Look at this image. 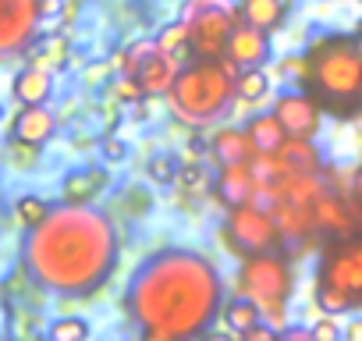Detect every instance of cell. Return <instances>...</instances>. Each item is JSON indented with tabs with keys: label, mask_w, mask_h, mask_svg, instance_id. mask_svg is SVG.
<instances>
[{
	"label": "cell",
	"mask_w": 362,
	"mask_h": 341,
	"mask_svg": "<svg viewBox=\"0 0 362 341\" xmlns=\"http://www.w3.org/2000/svg\"><path fill=\"white\" fill-rule=\"evenodd\" d=\"M344 337H348V341H362V316H351V320L344 323Z\"/></svg>",
	"instance_id": "74e56055"
},
{
	"label": "cell",
	"mask_w": 362,
	"mask_h": 341,
	"mask_svg": "<svg viewBox=\"0 0 362 341\" xmlns=\"http://www.w3.org/2000/svg\"><path fill=\"white\" fill-rule=\"evenodd\" d=\"M40 25L36 0H0V57L33 47Z\"/></svg>",
	"instance_id": "30bf717a"
},
{
	"label": "cell",
	"mask_w": 362,
	"mask_h": 341,
	"mask_svg": "<svg viewBox=\"0 0 362 341\" xmlns=\"http://www.w3.org/2000/svg\"><path fill=\"white\" fill-rule=\"evenodd\" d=\"M313 214H316V228H320L327 238H341V235H355V231H358V217H355V210H351L348 192L327 189V192L313 203Z\"/></svg>",
	"instance_id": "7c38bea8"
},
{
	"label": "cell",
	"mask_w": 362,
	"mask_h": 341,
	"mask_svg": "<svg viewBox=\"0 0 362 341\" xmlns=\"http://www.w3.org/2000/svg\"><path fill=\"white\" fill-rule=\"evenodd\" d=\"M355 40H358V50H362V36H355Z\"/></svg>",
	"instance_id": "ab89813d"
},
{
	"label": "cell",
	"mask_w": 362,
	"mask_h": 341,
	"mask_svg": "<svg viewBox=\"0 0 362 341\" xmlns=\"http://www.w3.org/2000/svg\"><path fill=\"white\" fill-rule=\"evenodd\" d=\"M270 110L281 117L284 132H288V135H298V139H316L320 128H323V117H327L323 103H320L309 89H302V86L281 89V93L274 96V107H270Z\"/></svg>",
	"instance_id": "9c48e42d"
},
{
	"label": "cell",
	"mask_w": 362,
	"mask_h": 341,
	"mask_svg": "<svg viewBox=\"0 0 362 341\" xmlns=\"http://www.w3.org/2000/svg\"><path fill=\"white\" fill-rule=\"evenodd\" d=\"M100 153H103V160H107V163H121V160L128 156V146H124V139L107 135V139L100 142Z\"/></svg>",
	"instance_id": "836d02e7"
},
{
	"label": "cell",
	"mask_w": 362,
	"mask_h": 341,
	"mask_svg": "<svg viewBox=\"0 0 362 341\" xmlns=\"http://www.w3.org/2000/svg\"><path fill=\"white\" fill-rule=\"evenodd\" d=\"M11 93H15V100L22 107H29V103H50V96H54V71H47L40 64H29V68H22L15 75Z\"/></svg>",
	"instance_id": "ffe728a7"
},
{
	"label": "cell",
	"mask_w": 362,
	"mask_h": 341,
	"mask_svg": "<svg viewBox=\"0 0 362 341\" xmlns=\"http://www.w3.org/2000/svg\"><path fill=\"white\" fill-rule=\"evenodd\" d=\"M170 117L185 128H206L235 107V75L217 61H189L167 93Z\"/></svg>",
	"instance_id": "277c9868"
},
{
	"label": "cell",
	"mask_w": 362,
	"mask_h": 341,
	"mask_svg": "<svg viewBox=\"0 0 362 341\" xmlns=\"http://www.w3.org/2000/svg\"><path fill=\"white\" fill-rule=\"evenodd\" d=\"M174 185H181L185 192H210L214 189V178L206 175L199 163H181V175H177Z\"/></svg>",
	"instance_id": "f546056e"
},
{
	"label": "cell",
	"mask_w": 362,
	"mask_h": 341,
	"mask_svg": "<svg viewBox=\"0 0 362 341\" xmlns=\"http://www.w3.org/2000/svg\"><path fill=\"white\" fill-rule=\"evenodd\" d=\"M277 160H281L284 175H305V170H323L327 167V156H323L320 142L316 139H298V135H288L281 142Z\"/></svg>",
	"instance_id": "2e32d148"
},
{
	"label": "cell",
	"mask_w": 362,
	"mask_h": 341,
	"mask_svg": "<svg viewBox=\"0 0 362 341\" xmlns=\"http://www.w3.org/2000/svg\"><path fill=\"white\" fill-rule=\"evenodd\" d=\"M89 320H82V316H61V320H54L50 327H47V334L54 337V341H86L89 337Z\"/></svg>",
	"instance_id": "83f0119b"
},
{
	"label": "cell",
	"mask_w": 362,
	"mask_h": 341,
	"mask_svg": "<svg viewBox=\"0 0 362 341\" xmlns=\"http://www.w3.org/2000/svg\"><path fill=\"white\" fill-rule=\"evenodd\" d=\"M313 337L316 341H337V337H344V327L337 323L334 313H320V320L313 323Z\"/></svg>",
	"instance_id": "d6a6232c"
},
{
	"label": "cell",
	"mask_w": 362,
	"mask_h": 341,
	"mask_svg": "<svg viewBox=\"0 0 362 341\" xmlns=\"http://www.w3.org/2000/svg\"><path fill=\"white\" fill-rule=\"evenodd\" d=\"M249 163H252V170H256V178H259V182H281V178H284L277 153H256Z\"/></svg>",
	"instance_id": "1f68e13d"
},
{
	"label": "cell",
	"mask_w": 362,
	"mask_h": 341,
	"mask_svg": "<svg viewBox=\"0 0 362 341\" xmlns=\"http://www.w3.org/2000/svg\"><path fill=\"white\" fill-rule=\"evenodd\" d=\"M181 22L189 29L192 54L203 61H217V57H224L228 40H231L235 25L242 22V11L231 0H185Z\"/></svg>",
	"instance_id": "52a82bcc"
},
{
	"label": "cell",
	"mask_w": 362,
	"mask_h": 341,
	"mask_svg": "<svg viewBox=\"0 0 362 341\" xmlns=\"http://www.w3.org/2000/svg\"><path fill=\"white\" fill-rule=\"evenodd\" d=\"M355 4H362V0H355Z\"/></svg>",
	"instance_id": "b9f144b4"
},
{
	"label": "cell",
	"mask_w": 362,
	"mask_h": 341,
	"mask_svg": "<svg viewBox=\"0 0 362 341\" xmlns=\"http://www.w3.org/2000/svg\"><path fill=\"white\" fill-rule=\"evenodd\" d=\"M221 320H224V330H231V334L242 337L249 327H256V323L263 320V309H259V302H252L249 295H231V299L224 302Z\"/></svg>",
	"instance_id": "cb8c5ba5"
},
{
	"label": "cell",
	"mask_w": 362,
	"mask_h": 341,
	"mask_svg": "<svg viewBox=\"0 0 362 341\" xmlns=\"http://www.w3.org/2000/svg\"><path fill=\"white\" fill-rule=\"evenodd\" d=\"M351 33H355V36H362V15H358V18L351 22Z\"/></svg>",
	"instance_id": "f35d334b"
},
{
	"label": "cell",
	"mask_w": 362,
	"mask_h": 341,
	"mask_svg": "<svg viewBox=\"0 0 362 341\" xmlns=\"http://www.w3.org/2000/svg\"><path fill=\"white\" fill-rule=\"evenodd\" d=\"M224 274L199 249H160L146 256L124 291V313L146 341L203 337L224 313Z\"/></svg>",
	"instance_id": "6da1fadb"
},
{
	"label": "cell",
	"mask_w": 362,
	"mask_h": 341,
	"mask_svg": "<svg viewBox=\"0 0 362 341\" xmlns=\"http://www.w3.org/2000/svg\"><path fill=\"white\" fill-rule=\"evenodd\" d=\"M0 117H4V107H0Z\"/></svg>",
	"instance_id": "60d3db41"
},
{
	"label": "cell",
	"mask_w": 362,
	"mask_h": 341,
	"mask_svg": "<svg viewBox=\"0 0 362 341\" xmlns=\"http://www.w3.org/2000/svg\"><path fill=\"white\" fill-rule=\"evenodd\" d=\"M245 132H249V139L256 142V149H259V153H277V149H281V142L288 139V132H284V125H281V117H277L274 110L249 114Z\"/></svg>",
	"instance_id": "7402d4cb"
},
{
	"label": "cell",
	"mask_w": 362,
	"mask_h": 341,
	"mask_svg": "<svg viewBox=\"0 0 362 341\" xmlns=\"http://www.w3.org/2000/svg\"><path fill=\"white\" fill-rule=\"evenodd\" d=\"M40 8V22H57L64 15V0H36Z\"/></svg>",
	"instance_id": "d590c367"
},
{
	"label": "cell",
	"mask_w": 362,
	"mask_h": 341,
	"mask_svg": "<svg viewBox=\"0 0 362 341\" xmlns=\"http://www.w3.org/2000/svg\"><path fill=\"white\" fill-rule=\"evenodd\" d=\"M274 337H281V330H277L274 323H267V320H259L256 327H249V330L242 334V341H274Z\"/></svg>",
	"instance_id": "e575fe53"
},
{
	"label": "cell",
	"mask_w": 362,
	"mask_h": 341,
	"mask_svg": "<svg viewBox=\"0 0 362 341\" xmlns=\"http://www.w3.org/2000/svg\"><path fill=\"white\" fill-rule=\"evenodd\" d=\"M274 217H277V228H281V238L284 245H298V242H309L320 228H316V214L309 203H291V200H277L274 203Z\"/></svg>",
	"instance_id": "9a60e30c"
},
{
	"label": "cell",
	"mask_w": 362,
	"mask_h": 341,
	"mask_svg": "<svg viewBox=\"0 0 362 341\" xmlns=\"http://www.w3.org/2000/svg\"><path fill=\"white\" fill-rule=\"evenodd\" d=\"M235 295H249L252 302H259L263 320L274 323L277 330H284L288 327V302L295 295V263L284 253V245L238 260Z\"/></svg>",
	"instance_id": "8992f818"
},
{
	"label": "cell",
	"mask_w": 362,
	"mask_h": 341,
	"mask_svg": "<svg viewBox=\"0 0 362 341\" xmlns=\"http://www.w3.org/2000/svg\"><path fill=\"white\" fill-rule=\"evenodd\" d=\"M156 47L160 50H167V54H174L181 64H189L196 54H192V43H189V29H185V22H170V25H163V29H156Z\"/></svg>",
	"instance_id": "d4e9b609"
},
{
	"label": "cell",
	"mask_w": 362,
	"mask_h": 341,
	"mask_svg": "<svg viewBox=\"0 0 362 341\" xmlns=\"http://www.w3.org/2000/svg\"><path fill=\"white\" fill-rule=\"evenodd\" d=\"M181 64L174 54H167V50H156L135 75H139V82H142V89H146V96H160V100H167V93L174 89V82H177V75H181Z\"/></svg>",
	"instance_id": "e0dca14e"
},
{
	"label": "cell",
	"mask_w": 362,
	"mask_h": 341,
	"mask_svg": "<svg viewBox=\"0 0 362 341\" xmlns=\"http://www.w3.org/2000/svg\"><path fill=\"white\" fill-rule=\"evenodd\" d=\"M25 267L54 295H93L100 291L121 256V238L110 214L93 203L54 207L25 238Z\"/></svg>",
	"instance_id": "7a4b0ae2"
},
{
	"label": "cell",
	"mask_w": 362,
	"mask_h": 341,
	"mask_svg": "<svg viewBox=\"0 0 362 341\" xmlns=\"http://www.w3.org/2000/svg\"><path fill=\"white\" fill-rule=\"evenodd\" d=\"M295 8V0H238L242 22H252L267 33H277Z\"/></svg>",
	"instance_id": "44dd1931"
},
{
	"label": "cell",
	"mask_w": 362,
	"mask_h": 341,
	"mask_svg": "<svg viewBox=\"0 0 362 341\" xmlns=\"http://www.w3.org/2000/svg\"><path fill=\"white\" fill-rule=\"evenodd\" d=\"M221 245L235 260H245L256 253L281 249L284 238H281L274 210H267L259 203H242V207H228V214L221 221Z\"/></svg>",
	"instance_id": "ba28073f"
},
{
	"label": "cell",
	"mask_w": 362,
	"mask_h": 341,
	"mask_svg": "<svg viewBox=\"0 0 362 341\" xmlns=\"http://www.w3.org/2000/svg\"><path fill=\"white\" fill-rule=\"evenodd\" d=\"M146 175L153 185H174L177 175H181V160L174 153H153L149 163H146Z\"/></svg>",
	"instance_id": "4316f807"
},
{
	"label": "cell",
	"mask_w": 362,
	"mask_h": 341,
	"mask_svg": "<svg viewBox=\"0 0 362 341\" xmlns=\"http://www.w3.org/2000/svg\"><path fill=\"white\" fill-rule=\"evenodd\" d=\"M267 96H270V75H267V68H242V75L235 79V107L256 110Z\"/></svg>",
	"instance_id": "603a6c76"
},
{
	"label": "cell",
	"mask_w": 362,
	"mask_h": 341,
	"mask_svg": "<svg viewBox=\"0 0 362 341\" xmlns=\"http://www.w3.org/2000/svg\"><path fill=\"white\" fill-rule=\"evenodd\" d=\"M50 210H54V207H50L43 196H33V192H29V196H18V203H15V217H18L25 228H36Z\"/></svg>",
	"instance_id": "f1b7e54d"
},
{
	"label": "cell",
	"mask_w": 362,
	"mask_h": 341,
	"mask_svg": "<svg viewBox=\"0 0 362 341\" xmlns=\"http://www.w3.org/2000/svg\"><path fill=\"white\" fill-rule=\"evenodd\" d=\"M107 185H110V170H103V167H78V170H68V175H64L61 200L64 203H93Z\"/></svg>",
	"instance_id": "d6986e66"
},
{
	"label": "cell",
	"mask_w": 362,
	"mask_h": 341,
	"mask_svg": "<svg viewBox=\"0 0 362 341\" xmlns=\"http://www.w3.org/2000/svg\"><path fill=\"white\" fill-rule=\"evenodd\" d=\"M256 189H259V178H256L252 163H221L217 178H214V192L224 207L256 203Z\"/></svg>",
	"instance_id": "4fadbf2b"
},
{
	"label": "cell",
	"mask_w": 362,
	"mask_h": 341,
	"mask_svg": "<svg viewBox=\"0 0 362 341\" xmlns=\"http://www.w3.org/2000/svg\"><path fill=\"white\" fill-rule=\"evenodd\" d=\"M11 132H15V142H18V146L40 149V146H47V142L57 135V114H54L47 103H29V107L18 110Z\"/></svg>",
	"instance_id": "5bb4252c"
},
{
	"label": "cell",
	"mask_w": 362,
	"mask_h": 341,
	"mask_svg": "<svg viewBox=\"0 0 362 341\" xmlns=\"http://www.w3.org/2000/svg\"><path fill=\"white\" fill-rule=\"evenodd\" d=\"M68 54H71L68 36H43L40 47L33 50L29 64H40V68H47V71H61V68L68 64Z\"/></svg>",
	"instance_id": "484cf974"
},
{
	"label": "cell",
	"mask_w": 362,
	"mask_h": 341,
	"mask_svg": "<svg viewBox=\"0 0 362 341\" xmlns=\"http://www.w3.org/2000/svg\"><path fill=\"white\" fill-rule=\"evenodd\" d=\"M274 33L252 25V22H238L231 40H228V57L238 64V68H267L274 61Z\"/></svg>",
	"instance_id": "8fae6325"
},
{
	"label": "cell",
	"mask_w": 362,
	"mask_h": 341,
	"mask_svg": "<svg viewBox=\"0 0 362 341\" xmlns=\"http://www.w3.org/2000/svg\"><path fill=\"white\" fill-rule=\"evenodd\" d=\"M107 75H114V64H110V61H100V64L86 68V86H96V82H103Z\"/></svg>",
	"instance_id": "8d00e7d4"
},
{
	"label": "cell",
	"mask_w": 362,
	"mask_h": 341,
	"mask_svg": "<svg viewBox=\"0 0 362 341\" xmlns=\"http://www.w3.org/2000/svg\"><path fill=\"white\" fill-rule=\"evenodd\" d=\"M302 89H309L330 117L355 121L362 114V50L355 33H323L316 36L305 54Z\"/></svg>",
	"instance_id": "3957f363"
},
{
	"label": "cell",
	"mask_w": 362,
	"mask_h": 341,
	"mask_svg": "<svg viewBox=\"0 0 362 341\" xmlns=\"http://www.w3.org/2000/svg\"><path fill=\"white\" fill-rule=\"evenodd\" d=\"M110 96H114L117 103H139V100L146 96V89H142L139 75H114V82H110Z\"/></svg>",
	"instance_id": "4dcf8cb0"
},
{
	"label": "cell",
	"mask_w": 362,
	"mask_h": 341,
	"mask_svg": "<svg viewBox=\"0 0 362 341\" xmlns=\"http://www.w3.org/2000/svg\"><path fill=\"white\" fill-rule=\"evenodd\" d=\"M256 153H259V149H256V142L249 139L245 125H242V128H238V125H224V128H217V132L210 135V156H214L217 163H249Z\"/></svg>",
	"instance_id": "ac0fdd59"
},
{
	"label": "cell",
	"mask_w": 362,
	"mask_h": 341,
	"mask_svg": "<svg viewBox=\"0 0 362 341\" xmlns=\"http://www.w3.org/2000/svg\"><path fill=\"white\" fill-rule=\"evenodd\" d=\"M313 302L320 313L334 316L362 309V228L323 245L313 281Z\"/></svg>",
	"instance_id": "5b68a950"
}]
</instances>
